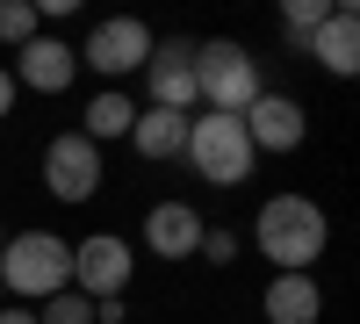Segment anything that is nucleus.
Segmentation results:
<instances>
[{
    "mask_svg": "<svg viewBox=\"0 0 360 324\" xmlns=\"http://www.w3.org/2000/svg\"><path fill=\"white\" fill-rule=\"evenodd\" d=\"M252 245L274 274H310L324 259V245H332V216L310 195H266L252 216Z\"/></svg>",
    "mask_w": 360,
    "mask_h": 324,
    "instance_id": "obj_1",
    "label": "nucleus"
},
{
    "mask_svg": "<svg viewBox=\"0 0 360 324\" xmlns=\"http://www.w3.org/2000/svg\"><path fill=\"white\" fill-rule=\"evenodd\" d=\"M58 288H72V245L58 231H8V245H0V296L37 310Z\"/></svg>",
    "mask_w": 360,
    "mask_h": 324,
    "instance_id": "obj_2",
    "label": "nucleus"
},
{
    "mask_svg": "<svg viewBox=\"0 0 360 324\" xmlns=\"http://www.w3.org/2000/svg\"><path fill=\"white\" fill-rule=\"evenodd\" d=\"M252 101H259V58L238 44V37H209V44H195V108L245 115Z\"/></svg>",
    "mask_w": 360,
    "mask_h": 324,
    "instance_id": "obj_3",
    "label": "nucleus"
},
{
    "mask_svg": "<svg viewBox=\"0 0 360 324\" xmlns=\"http://www.w3.org/2000/svg\"><path fill=\"white\" fill-rule=\"evenodd\" d=\"M180 159H188L209 188H238V181L259 166L245 123H238V115H217V108H209V115H188V152H180Z\"/></svg>",
    "mask_w": 360,
    "mask_h": 324,
    "instance_id": "obj_4",
    "label": "nucleus"
},
{
    "mask_svg": "<svg viewBox=\"0 0 360 324\" xmlns=\"http://www.w3.org/2000/svg\"><path fill=\"white\" fill-rule=\"evenodd\" d=\"M130 274H137V252H130V238H115V231H94V238L72 245V288H79L86 303L123 296Z\"/></svg>",
    "mask_w": 360,
    "mask_h": 324,
    "instance_id": "obj_5",
    "label": "nucleus"
},
{
    "mask_svg": "<svg viewBox=\"0 0 360 324\" xmlns=\"http://www.w3.org/2000/svg\"><path fill=\"white\" fill-rule=\"evenodd\" d=\"M152 44H159V37H152V29H144L137 15H108V22H94V29H86V51H79V58H86V65H94L108 86H115V79L144 72Z\"/></svg>",
    "mask_w": 360,
    "mask_h": 324,
    "instance_id": "obj_6",
    "label": "nucleus"
},
{
    "mask_svg": "<svg viewBox=\"0 0 360 324\" xmlns=\"http://www.w3.org/2000/svg\"><path fill=\"white\" fill-rule=\"evenodd\" d=\"M101 144H86L79 130H58L51 144H44V188L58 195V202H94L101 195Z\"/></svg>",
    "mask_w": 360,
    "mask_h": 324,
    "instance_id": "obj_7",
    "label": "nucleus"
},
{
    "mask_svg": "<svg viewBox=\"0 0 360 324\" xmlns=\"http://www.w3.org/2000/svg\"><path fill=\"white\" fill-rule=\"evenodd\" d=\"M144 94H152V108H195V44L188 37H159L152 58H144Z\"/></svg>",
    "mask_w": 360,
    "mask_h": 324,
    "instance_id": "obj_8",
    "label": "nucleus"
},
{
    "mask_svg": "<svg viewBox=\"0 0 360 324\" xmlns=\"http://www.w3.org/2000/svg\"><path fill=\"white\" fill-rule=\"evenodd\" d=\"M245 123V137H252V152H295V144L310 137V115H303V101L295 94H274V86H259V101L238 115Z\"/></svg>",
    "mask_w": 360,
    "mask_h": 324,
    "instance_id": "obj_9",
    "label": "nucleus"
},
{
    "mask_svg": "<svg viewBox=\"0 0 360 324\" xmlns=\"http://www.w3.org/2000/svg\"><path fill=\"white\" fill-rule=\"evenodd\" d=\"M8 72H15V86H29V94H65V86L79 79V51L44 29V37H29V44L15 51Z\"/></svg>",
    "mask_w": 360,
    "mask_h": 324,
    "instance_id": "obj_10",
    "label": "nucleus"
},
{
    "mask_svg": "<svg viewBox=\"0 0 360 324\" xmlns=\"http://www.w3.org/2000/svg\"><path fill=\"white\" fill-rule=\"evenodd\" d=\"M303 58H317L332 79H353L360 72V8H353V0H332V15L310 29Z\"/></svg>",
    "mask_w": 360,
    "mask_h": 324,
    "instance_id": "obj_11",
    "label": "nucleus"
},
{
    "mask_svg": "<svg viewBox=\"0 0 360 324\" xmlns=\"http://www.w3.org/2000/svg\"><path fill=\"white\" fill-rule=\"evenodd\" d=\"M202 209L195 202H152L144 209V252L152 259H195V245H202Z\"/></svg>",
    "mask_w": 360,
    "mask_h": 324,
    "instance_id": "obj_12",
    "label": "nucleus"
},
{
    "mask_svg": "<svg viewBox=\"0 0 360 324\" xmlns=\"http://www.w3.org/2000/svg\"><path fill=\"white\" fill-rule=\"evenodd\" d=\"M259 317H266V324H317V317H324L317 274H274V281L259 288Z\"/></svg>",
    "mask_w": 360,
    "mask_h": 324,
    "instance_id": "obj_13",
    "label": "nucleus"
},
{
    "mask_svg": "<svg viewBox=\"0 0 360 324\" xmlns=\"http://www.w3.org/2000/svg\"><path fill=\"white\" fill-rule=\"evenodd\" d=\"M130 144H137V159H180L188 152V115L180 108H137V123H130Z\"/></svg>",
    "mask_w": 360,
    "mask_h": 324,
    "instance_id": "obj_14",
    "label": "nucleus"
},
{
    "mask_svg": "<svg viewBox=\"0 0 360 324\" xmlns=\"http://www.w3.org/2000/svg\"><path fill=\"white\" fill-rule=\"evenodd\" d=\"M130 123H137V101L123 94V86H101V94L86 101L79 137H86V144H115V137H130Z\"/></svg>",
    "mask_w": 360,
    "mask_h": 324,
    "instance_id": "obj_15",
    "label": "nucleus"
},
{
    "mask_svg": "<svg viewBox=\"0 0 360 324\" xmlns=\"http://www.w3.org/2000/svg\"><path fill=\"white\" fill-rule=\"evenodd\" d=\"M29 37H44L37 0H0V44H8V51H22Z\"/></svg>",
    "mask_w": 360,
    "mask_h": 324,
    "instance_id": "obj_16",
    "label": "nucleus"
},
{
    "mask_svg": "<svg viewBox=\"0 0 360 324\" xmlns=\"http://www.w3.org/2000/svg\"><path fill=\"white\" fill-rule=\"evenodd\" d=\"M324 15H332V0H281V29H288V44L303 51V44H310V29H317Z\"/></svg>",
    "mask_w": 360,
    "mask_h": 324,
    "instance_id": "obj_17",
    "label": "nucleus"
},
{
    "mask_svg": "<svg viewBox=\"0 0 360 324\" xmlns=\"http://www.w3.org/2000/svg\"><path fill=\"white\" fill-rule=\"evenodd\" d=\"M37 324H94V303L79 288H58L51 303H37Z\"/></svg>",
    "mask_w": 360,
    "mask_h": 324,
    "instance_id": "obj_18",
    "label": "nucleus"
},
{
    "mask_svg": "<svg viewBox=\"0 0 360 324\" xmlns=\"http://www.w3.org/2000/svg\"><path fill=\"white\" fill-rule=\"evenodd\" d=\"M202 259H209V267H231V259H238V238H231V231H217V223H209L202 231V245H195Z\"/></svg>",
    "mask_w": 360,
    "mask_h": 324,
    "instance_id": "obj_19",
    "label": "nucleus"
},
{
    "mask_svg": "<svg viewBox=\"0 0 360 324\" xmlns=\"http://www.w3.org/2000/svg\"><path fill=\"white\" fill-rule=\"evenodd\" d=\"M94 324H130V303H123V296H108V303H94Z\"/></svg>",
    "mask_w": 360,
    "mask_h": 324,
    "instance_id": "obj_20",
    "label": "nucleus"
},
{
    "mask_svg": "<svg viewBox=\"0 0 360 324\" xmlns=\"http://www.w3.org/2000/svg\"><path fill=\"white\" fill-rule=\"evenodd\" d=\"M15 94H22V86H15V72L0 65V123H8V115H15Z\"/></svg>",
    "mask_w": 360,
    "mask_h": 324,
    "instance_id": "obj_21",
    "label": "nucleus"
},
{
    "mask_svg": "<svg viewBox=\"0 0 360 324\" xmlns=\"http://www.w3.org/2000/svg\"><path fill=\"white\" fill-rule=\"evenodd\" d=\"M0 324H37V310H22V303H0Z\"/></svg>",
    "mask_w": 360,
    "mask_h": 324,
    "instance_id": "obj_22",
    "label": "nucleus"
},
{
    "mask_svg": "<svg viewBox=\"0 0 360 324\" xmlns=\"http://www.w3.org/2000/svg\"><path fill=\"white\" fill-rule=\"evenodd\" d=\"M0 245H8V223H0Z\"/></svg>",
    "mask_w": 360,
    "mask_h": 324,
    "instance_id": "obj_23",
    "label": "nucleus"
},
{
    "mask_svg": "<svg viewBox=\"0 0 360 324\" xmlns=\"http://www.w3.org/2000/svg\"><path fill=\"white\" fill-rule=\"evenodd\" d=\"M0 303H8V296H0Z\"/></svg>",
    "mask_w": 360,
    "mask_h": 324,
    "instance_id": "obj_24",
    "label": "nucleus"
}]
</instances>
